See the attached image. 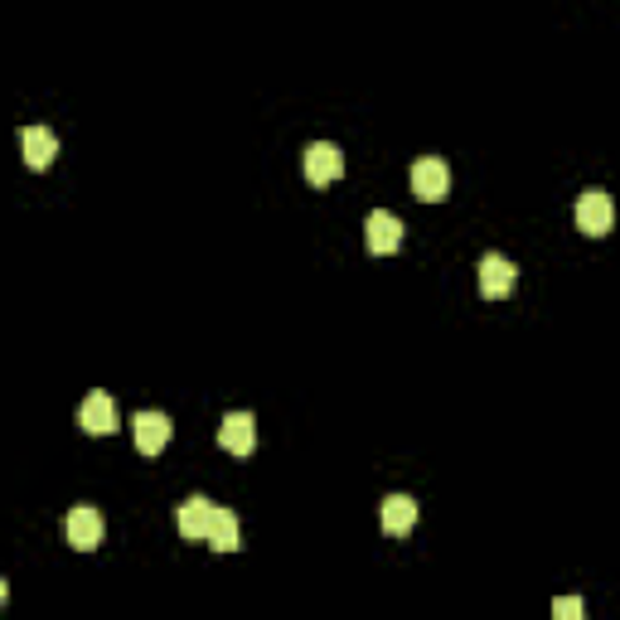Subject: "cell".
I'll list each match as a JSON object with an SVG mask.
<instances>
[{
    "label": "cell",
    "mask_w": 620,
    "mask_h": 620,
    "mask_svg": "<svg viewBox=\"0 0 620 620\" xmlns=\"http://www.w3.org/2000/svg\"><path fill=\"white\" fill-rule=\"evenodd\" d=\"M553 616H557V620H577V616H586V602H582V596H557V602H553Z\"/></svg>",
    "instance_id": "5bb4252c"
},
{
    "label": "cell",
    "mask_w": 620,
    "mask_h": 620,
    "mask_svg": "<svg viewBox=\"0 0 620 620\" xmlns=\"http://www.w3.org/2000/svg\"><path fill=\"white\" fill-rule=\"evenodd\" d=\"M345 175V155L335 141H310L306 146V180L310 184H335Z\"/></svg>",
    "instance_id": "5b68a950"
},
{
    "label": "cell",
    "mask_w": 620,
    "mask_h": 620,
    "mask_svg": "<svg viewBox=\"0 0 620 620\" xmlns=\"http://www.w3.org/2000/svg\"><path fill=\"white\" fill-rule=\"evenodd\" d=\"M131 431H137V451L141 456H160L165 447H170V417L165 412H137L131 417Z\"/></svg>",
    "instance_id": "ba28073f"
},
{
    "label": "cell",
    "mask_w": 620,
    "mask_h": 620,
    "mask_svg": "<svg viewBox=\"0 0 620 620\" xmlns=\"http://www.w3.org/2000/svg\"><path fill=\"white\" fill-rule=\"evenodd\" d=\"M616 223V204L606 190H586L582 199H577V229H582L586 237H606Z\"/></svg>",
    "instance_id": "6da1fadb"
},
{
    "label": "cell",
    "mask_w": 620,
    "mask_h": 620,
    "mask_svg": "<svg viewBox=\"0 0 620 620\" xmlns=\"http://www.w3.org/2000/svg\"><path fill=\"white\" fill-rule=\"evenodd\" d=\"M364 243H369V253L374 257L398 253L402 247V219L398 214H388V209H374L369 214V223H364Z\"/></svg>",
    "instance_id": "8992f818"
},
{
    "label": "cell",
    "mask_w": 620,
    "mask_h": 620,
    "mask_svg": "<svg viewBox=\"0 0 620 620\" xmlns=\"http://www.w3.org/2000/svg\"><path fill=\"white\" fill-rule=\"evenodd\" d=\"M219 447L229 451V456H253V447H257V422H253V412H223V422H219Z\"/></svg>",
    "instance_id": "277c9868"
},
{
    "label": "cell",
    "mask_w": 620,
    "mask_h": 620,
    "mask_svg": "<svg viewBox=\"0 0 620 620\" xmlns=\"http://www.w3.org/2000/svg\"><path fill=\"white\" fill-rule=\"evenodd\" d=\"M378 519H384V533L402 539V533H412V524H417V500H412V494H388Z\"/></svg>",
    "instance_id": "7c38bea8"
},
{
    "label": "cell",
    "mask_w": 620,
    "mask_h": 620,
    "mask_svg": "<svg viewBox=\"0 0 620 620\" xmlns=\"http://www.w3.org/2000/svg\"><path fill=\"white\" fill-rule=\"evenodd\" d=\"M412 194H417L422 204H441L451 194V170L437 155H422V160L412 165Z\"/></svg>",
    "instance_id": "7a4b0ae2"
},
{
    "label": "cell",
    "mask_w": 620,
    "mask_h": 620,
    "mask_svg": "<svg viewBox=\"0 0 620 620\" xmlns=\"http://www.w3.org/2000/svg\"><path fill=\"white\" fill-rule=\"evenodd\" d=\"M175 524H180V533H184L190 543H204V539H209V524H214V504L194 494V500H184V504H180Z\"/></svg>",
    "instance_id": "8fae6325"
},
{
    "label": "cell",
    "mask_w": 620,
    "mask_h": 620,
    "mask_svg": "<svg viewBox=\"0 0 620 620\" xmlns=\"http://www.w3.org/2000/svg\"><path fill=\"white\" fill-rule=\"evenodd\" d=\"M20 146H25V165L29 170H49L59 155V137L49 127H25L20 131Z\"/></svg>",
    "instance_id": "30bf717a"
},
{
    "label": "cell",
    "mask_w": 620,
    "mask_h": 620,
    "mask_svg": "<svg viewBox=\"0 0 620 620\" xmlns=\"http://www.w3.org/2000/svg\"><path fill=\"white\" fill-rule=\"evenodd\" d=\"M214 547V553H237V514H229V509H214V524H209V539H204Z\"/></svg>",
    "instance_id": "4fadbf2b"
},
{
    "label": "cell",
    "mask_w": 620,
    "mask_h": 620,
    "mask_svg": "<svg viewBox=\"0 0 620 620\" xmlns=\"http://www.w3.org/2000/svg\"><path fill=\"white\" fill-rule=\"evenodd\" d=\"M78 427L88 431V437H112V431H117V402H112L107 392H88L78 408Z\"/></svg>",
    "instance_id": "52a82bcc"
},
{
    "label": "cell",
    "mask_w": 620,
    "mask_h": 620,
    "mask_svg": "<svg viewBox=\"0 0 620 620\" xmlns=\"http://www.w3.org/2000/svg\"><path fill=\"white\" fill-rule=\"evenodd\" d=\"M514 282H519V272H514V262L504 253L480 257V296L485 301H504V296L514 292Z\"/></svg>",
    "instance_id": "3957f363"
},
{
    "label": "cell",
    "mask_w": 620,
    "mask_h": 620,
    "mask_svg": "<svg viewBox=\"0 0 620 620\" xmlns=\"http://www.w3.org/2000/svg\"><path fill=\"white\" fill-rule=\"evenodd\" d=\"M64 533H68V543H74L78 553H92V547L102 543V514L88 509V504H78V509L64 519Z\"/></svg>",
    "instance_id": "9c48e42d"
}]
</instances>
